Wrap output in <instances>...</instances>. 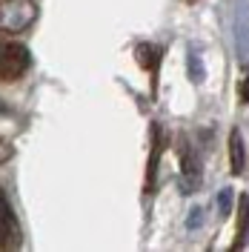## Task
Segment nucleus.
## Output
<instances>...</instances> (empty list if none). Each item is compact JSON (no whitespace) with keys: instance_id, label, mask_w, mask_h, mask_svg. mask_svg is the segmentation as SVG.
<instances>
[{"instance_id":"8","label":"nucleus","mask_w":249,"mask_h":252,"mask_svg":"<svg viewBox=\"0 0 249 252\" xmlns=\"http://www.w3.org/2000/svg\"><path fill=\"white\" fill-rule=\"evenodd\" d=\"M247 238H249V195L244 192L238 198V235L232 241V252H241L247 247Z\"/></svg>"},{"instance_id":"13","label":"nucleus","mask_w":249,"mask_h":252,"mask_svg":"<svg viewBox=\"0 0 249 252\" xmlns=\"http://www.w3.org/2000/svg\"><path fill=\"white\" fill-rule=\"evenodd\" d=\"M15 155V146L6 141V138H0V163H6V160H12Z\"/></svg>"},{"instance_id":"11","label":"nucleus","mask_w":249,"mask_h":252,"mask_svg":"<svg viewBox=\"0 0 249 252\" xmlns=\"http://www.w3.org/2000/svg\"><path fill=\"white\" fill-rule=\"evenodd\" d=\"M203 223V209L201 206H192V212H189V218H187V229H198Z\"/></svg>"},{"instance_id":"12","label":"nucleus","mask_w":249,"mask_h":252,"mask_svg":"<svg viewBox=\"0 0 249 252\" xmlns=\"http://www.w3.org/2000/svg\"><path fill=\"white\" fill-rule=\"evenodd\" d=\"M238 100L249 103V69H247V75H244V80L238 83Z\"/></svg>"},{"instance_id":"5","label":"nucleus","mask_w":249,"mask_h":252,"mask_svg":"<svg viewBox=\"0 0 249 252\" xmlns=\"http://www.w3.org/2000/svg\"><path fill=\"white\" fill-rule=\"evenodd\" d=\"M149 163H146V181H143V189L146 195H152L157 189V166H160V155L166 149V141H163V129L157 124L149 126Z\"/></svg>"},{"instance_id":"1","label":"nucleus","mask_w":249,"mask_h":252,"mask_svg":"<svg viewBox=\"0 0 249 252\" xmlns=\"http://www.w3.org/2000/svg\"><path fill=\"white\" fill-rule=\"evenodd\" d=\"M37 3L34 0H0V32L20 34L37 20Z\"/></svg>"},{"instance_id":"6","label":"nucleus","mask_w":249,"mask_h":252,"mask_svg":"<svg viewBox=\"0 0 249 252\" xmlns=\"http://www.w3.org/2000/svg\"><path fill=\"white\" fill-rule=\"evenodd\" d=\"M135 61L149 72V78H152V92H155V78H157V69H160V61H163V49L152 46V43H138V46H135Z\"/></svg>"},{"instance_id":"7","label":"nucleus","mask_w":249,"mask_h":252,"mask_svg":"<svg viewBox=\"0 0 249 252\" xmlns=\"http://www.w3.org/2000/svg\"><path fill=\"white\" fill-rule=\"evenodd\" d=\"M226 149H229V172L244 175V169H247V146H244V135H241L238 126L229 132V146Z\"/></svg>"},{"instance_id":"9","label":"nucleus","mask_w":249,"mask_h":252,"mask_svg":"<svg viewBox=\"0 0 249 252\" xmlns=\"http://www.w3.org/2000/svg\"><path fill=\"white\" fill-rule=\"evenodd\" d=\"M187 72H189V80H192V83H201L203 80V63H201V58H198L195 49L187 52Z\"/></svg>"},{"instance_id":"3","label":"nucleus","mask_w":249,"mask_h":252,"mask_svg":"<svg viewBox=\"0 0 249 252\" xmlns=\"http://www.w3.org/2000/svg\"><path fill=\"white\" fill-rule=\"evenodd\" d=\"M31 66V55L23 43H12V40H0V80L12 83L20 80Z\"/></svg>"},{"instance_id":"10","label":"nucleus","mask_w":249,"mask_h":252,"mask_svg":"<svg viewBox=\"0 0 249 252\" xmlns=\"http://www.w3.org/2000/svg\"><path fill=\"white\" fill-rule=\"evenodd\" d=\"M218 206H220V218H226L229 215V209H232V189H220L218 192Z\"/></svg>"},{"instance_id":"4","label":"nucleus","mask_w":249,"mask_h":252,"mask_svg":"<svg viewBox=\"0 0 249 252\" xmlns=\"http://www.w3.org/2000/svg\"><path fill=\"white\" fill-rule=\"evenodd\" d=\"M23 247V229L17 220L9 198L0 192V250H20Z\"/></svg>"},{"instance_id":"14","label":"nucleus","mask_w":249,"mask_h":252,"mask_svg":"<svg viewBox=\"0 0 249 252\" xmlns=\"http://www.w3.org/2000/svg\"><path fill=\"white\" fill-rule=\"evenodd\" d=\"M187 3H198V0H187Z\"/></svg>"},{"instance_id":"2","label":"nucleus","mask_w":249,"mask_h":252,"mask_svg":"<svg viewBox=\"0 0 249 252\" xmlns=\"http://www.w3.org/2000/svg\"><path fill=\"white\" fill-rule=\"evenodd\" d=\"M178 155H181V192L184 195H195L203 184L201 152L195 149V143L189 138H181L178 141Z\"/></svg>"}]
</instances>
